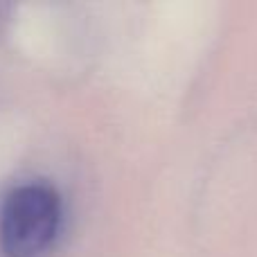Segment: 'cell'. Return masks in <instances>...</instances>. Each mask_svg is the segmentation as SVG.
<instances>
[{"mask_svg": "<svg viewBox=\"0 0 257 257\" xmlns=\"http://www.w3.org/2000/svg\"><path fill=\"white\" fill-rule=\"evenodd\" d=\"M61 226V199L48 183H25L7 194L0 210L5 257H39Z\"/></svg>", "mask_w": 257, "mask_h": 257, "instance_id": "6da1fadb", "label": "cell"}]
</instances>
